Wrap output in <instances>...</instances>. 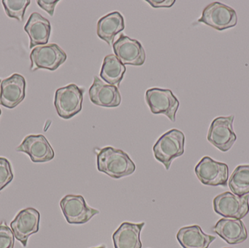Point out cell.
Instances as JSON below:
<instances>
[{
    "instance_id": "obj_1",
    "label": "cell",
    "mask_w": 249,
    "mask_h": 248,
    "mask_svg": "<svg viewBox=\"0 0 249 248\" xmlns=\"http://www.w3.org/2000/svg\"><path fill=\"white\" fill-rule=\"evenodd\" d=\"M97 168L112 179H119L133 174L136 165L123 150L107 147L97 150Z\"/></svg>"
},
{
    "instance_id": "obj_2",
    "label": "cell",
    "mask_w": 249,
    "mask_h": 248,
    "mask_svg": "<svg viewBox=\"0 0 249 248\" xmlns=\"http://www.w3.org/2000/svg\"><path fill=\"white\" fill-rule=\"evenodd\" d=\"M184 134L177 129L171 130L163 134L154 145V156L168 170L174 160L184 154Z\"/></svg>"
},
{
    "instance_id": "obj_3",
    "label": "cell",
    "mask_w": 249,
    "mask_h": 248,
    "mask_svg": "<svg viewBox=\"0 0 249 248\" xmlns=\"http://www.w3.org/2000/svg\"><path fill=\"white\" fill-rule=\"evenodd\" d=\"M85 89L70 84L55 92L54 105L60 117L70 119L80 113L83 106Z\"/></svg>"
},
{
    "instance_id": "obj_4",
    "label": "cell",
    "mask_w": 249,
    "mask_h": 248,
    "mask_svg": "<svg viewBox=\"0 0 249 248\" xmlns=\"http://www.w3.org/2000/svg\"><path fill=\"white\" fill-rule=\"evenodd\" d=\"M198 23H204L218 31L235 27L238 23V16L232 7L214 1L206 6Z\"/></svg>"
},
{
    "instance_id": "obj_5",
    "label": "cell",
    "mask_w": 249,
    "mask_h": 248,
    "mask_svg": "<svg viewBox=\"0 0 249 248\" xmlns=\"http://www.w3.org/2000/svg\"><path fill=\"white\" fill-rule=\"evenodd\" d=\"M67 59V53L56 44L41 45L34 48L30 54L31 70L55 71Z\"/></svg>"
},
{
    "instance_id": "obj_6",
    "label": "cell",
    "mask_w": 249,
    "mask_h": 248,
    "mask_svg": "<svg viewBox=\"0 0 249 248\" xmlns=\"http://www.w3.org/2000/svg\"><path fill=\"white\" fill-rule=\"evenodd\" d=\"M234 119V115L219 116L213 119L209 128L208 141L223 152L229 151L237 140L233 129Z\"/></svg>"
},
{
    "instance_id": "obj_7",
    "label": "cell",
    "mask_w": 249,
    "mask_h": 248,
    "mask_svg": "<svg viewBox=\"0 0 249 248\" xmlns=\"http://www.w3.org/2000/svg\"><path fill=\"white\" fill-rule=\"evenodd\" d=\"M146 101L154 115H163L171 122H175L179 101L168 89L151 88L146 90Z\"/></svg>"
},
{
    "instance_id": "obj_8",
    "label": "cell",
    "mask_w": 249,
    "mask_h": 248,
    "mask_svg": "<svg viewBox=\"0 0 249 248\" xmlns=\"http://www.w3.org/2000/svg\"><path fill=\"white\" fill-rule=\"evenodd\" d=\"M249 199V195L238 196L231 192H224L213 199V210L225 218L241 220L248 215Z\"/></svg>"
},
{
    "instance_id": "obj_9",
    "label": "cell",
    "mask_w": 249,
    "mask_h": 248,
    "mask_svg": "<svg viewBox=\"0 0 249 248\" xmlns=\"http://www.w3.org/2000/svg\"><path fill=\"white\" fill-rule=\"evenodd\" d=\"M60 207L70 224H84L89 222L99 211L87 205L81 195H66L60 202Z\"/></svg>"
},
{
    "instance_id": "obj_10",
    "label": "cell",
    "mask_w": 249,
    "mask_h": 248,
    "mask_svg": "<svg viewBox=\"0 0 249 248\" xmlns=\"http://www.w3.org/2000/svg\"><path fill=\"white\" fill-rule=\"evenodd\" d=\"M196 176L206 186H227L229 168L225 163L215 161L209 157H204L195 168Z\"/></svg>"
},
{
    "instance_id": "obj_11",
    "label": "cell",
    "mask_w": 249,
    "mask_h": 248,
    "mask_svg": "<svg viewBox=\"0 0 249 248\" xmlns=\"http://www.w3.org/2000/svg\"><path fill=\"white\" fill-rule=\"evenodd\" d=\"M40 214L37 210L29 208L22 210L10 223V227L17 239L23 247L27 246L29 237L38 232L39 229Z\"/></svg>"
},
{
    "instance_id": "obj_12",
    "label": "cell",
    "mask_w": 249,
    "mask_h": 248,
    "mask_svg": "<svg viewBox=\"0 0 249 248\" xmlns=\"http://www.w3.org/2000/svg\"><path fill=\"white\" fill-rule=\"evenodd\" d=\"M112 46L115 56L124 65L140 66L144 64L146 54L139 41L121 34Z\"/></svg>"
},
{
    "instance_id": "obj_13",
    "label": "cell",
    "mask_w": 249,
    "mask_h": 248,
    "mask_svg": "<svg viewBox=\"0 0 249 248\" xmlns=\"http://www.w3.org/2000/svg\"><path fill=\"white\" fill-rule=\"evenodd\" d=\"M16 151L25 153L33 163H47L55 157L51 144L43 135H30L24 138Z\"/></svg>"
},
{
    "instance_id": "obj_14",
    "label": "cell",
    "mask_w": 249,
    "mask_h": 248,
    "mask_svg": "<svg viewBox=\"0 0 249 248\" xmlns=\"http://www.w3.org/2000/svg\"><path fill=\"white\" fill-rule=\"evenodd\" d=\"M0 88V105L14 109L24 100L26 80L20 74H14L2 80Z\"/></svg>"
},
{
    "instance_id": "obj_15",
    "label": "cell",
    "mask_w": 249,
    "mask_h": 248,
    "mask_svg": "<svg viewBox=\"0 0 249 248\" xmlns=\"http://www.w3.org/2000/svg\"><path fill=\"white\" fill-rule=\"evenodd\" d=\"M89 97L93 104L107 108L118 107L122 100L118 87L105 84L96 76L89 90Z\"/></svg>"
},
{
    "instance_id": "obj_16",
    "label": "cell",
    "mask_w": 249,
    "mask_h": 248,
    "mask_svg": "<svg viewBox=\"0 0 249 248\" xmlns=\"http://www.w3.org/2000/svg\"><path fill=\"white\" fill-rule=\"evenodd\" d=\"M212 230L230 245L244 243L248 237L247 228L241 219L222 218Z\"/></svg>"
},
{
    "instance_id": "obj_17",
    "label": "cell",
    "mask_w": 249,
    "mask_h": 248,
    "mask_svg": "<svg viewBox=\"0 0 249 248\" xmlns=\"http://www.w3.org/2000/svg\"><path fill=\"white\" fill-rule=\"evenodd\" d=\"M25 32L30 39L29 48L41 45H46L49 41L51 33V25L49 20L42 17L39 13L31 15L24 26Z\"/></svg>"
},
{
    "instance_id": "obj_18",
    "label": "cell",
    "mask_w": 249,
    "mask_h": 248,
    "mask_svg": "<svg viewBox=\"0 0 249 248\" xmlns=\"http://www.w3.org/2000/svg\"><path fill=\"white\" fill-rule=\"evenodd\" d=\"M145 223L124 222L112 235L115 248H142L141 232Z\"/></svg>"
},
{
    "instance_id": "obj_19",
    "label": "cell",
    "mask_w": 249,
    "mask_h": 248,
    "mask_svg": "<svg viewBox=\"0 0 249 248\" xmlns=\"http://www.w3.org/2000/svg\"><path fill=\"white\" fill-rule=\"evenodd\" d=\"M177 238L184 248H209L216 240L214 236L205 234L197 225L180 229L177 233Z\"/></svg>"
},
{
    "instance_id": "obj_20",
    "label": "cell",
    "mask_w": 249,
    "mask_h": 248,
    "mask_svg": "<svg viewBox=\"0 0 249 248\" xmlns=\"http://www.w3.org/2000/svg\"><path fill=\"white\" fill-rule=\"evenodd\" d=\"M124 16L119 12L109 13L99 19L97 23V34L108 45H113L117 34L124 29Z\"/></svg>"
},
{
    "instance_id": "obj_21",
    "label": "cell",
    "mask_w": 249,
    "mask_h": 248,
    "mask_svg": "<svg viewBox=\"0 0 249 248\" xmlns=\"http://www.w3.org/2000/svg\"><path fill=\"white\" fill-rule=\"evenodd\" d=\"M125 71V66L118 60L115 55L111 54L107 55L104 59L100 77L108 84L118 87L124 80Z\"/></svg>"
},
{
    "instance_id": "obj_22",
    "label": "cell",
    "mask_w": 249,
    "mask_h": 248,
    "mask_svg": "<svg viewBox=\"0 0 249 248\" xmlns=\"http://www.w3.org/2000/svg\"><path fill=\"white\" fill-rule=\"evenodd\" d=\"M230 189L234 195L244 196L249 194V165H239L230 178Z\"/></svg>"
},
{
    "instance_id": "obj_23",
    "label": "cell",
    "mask_w": 249,
    "mask_h": 248,
    "mask_svg": "<svg viewBox=\"0 0 249 248\" xmlns=\"http://www.w3.org/2000/svg\"><path fill=\"white\" fill-rule=\"evenodd\" d=\"M4 11L9 17L22 21L24 17L25 12L30 4L29 0H3Z\"/></svg>"
},
{
    "instance_id": "obj_24",
    "label": "cell",
    "mask_w": 249,
    "mask_h": 248,
    "mask_svg": "<svg viewBox=\"0 0 249 248\" xmlns=\"http://www.w3.org/2000/svg\"><path fill=\"white\" fill-rule=\"evenodd\" d=\"M13 173L10 162L0 157V191L2 190L13 181Z\"/></svg>"
},
{
    "instance_id": "obj_25",
    "label": "cell",
    "mask_w": 249,
    "mask_h": 248,
    "mask_svg": "<svg viewBox=\"0 0 249 248\" xmlns=\"http://www.w3.org/2000/svg\"><path fill=\"white\" fill-rule=\"evenodd\" d=\"M15 244V236L11 228L7 226L5 221L0 224V248H13Z\"/></svg>"
},
{
    "instance_id": "obj_26",
    "label": "cell",
    "mask_w": 249,
    "mask_h": 248,
    "mask_svg": "<svg viewBox=\"0 0 249 248\" xmlns=\"http://www.w3.org/2000/svg\"><path fill=\"white\" fill-rule=\"evenodd\" d=\"M58 0H38L37 4L46 11L51 16H53L55 6L58 3Z\"/></svg>"
},
{
    "instance_id": "obj_27",
    "label": "cell",
    "mask_w": 249,
    "mask_h": 248,
    "mask_svg": "<svg viewBox=\"0 0 249 248\" xmlns=\"http://www.w3.org/2000/svg\"><path fill=\"white\" fill-rule=\"evenodd\" d=\"M146 2L149 3L152 7L155 8H160V7H171L174 5L175 1L174 0H146Z\"/></svg>"
},
{
    "instance_id": "obj_28",
    "label": "cell",
    "mask_w": 249,
    "mask_h": 248,
    "mask_svg": "<svg viewBox=\"0 0 249 248\" xmlns=\"http://www.w3.org/2000/svg\"><path fill=\"white\" fill-rule=\"evenodd\" d=\"M106 248V246H99V247H98V248Z\"/></svg>"
},
{
    "instance_id": "obj_29",
    "label": "cell",
    "mask_w": 249,
    "mask_h": 248,
    "mask_svg": "<svg viewBox=\"0 0 249 248\" xmlns=\"http://www.w3.org/2000/svg\"><path fill=\"white\" fill-rule=\"evenodd\" d=\"M1 109H0V116H1Z\"/></svg>"
},
{
    "instance_id": "obj_30",
    "label": "cell",
    "mask_w": 249,
    "mask_h": 248,
    "mask_svg": "<svg viewBox=\"0 0 249 248\" xmlns=\"http://www.w3.org/2000/svg\"><path fill=\"white\" fill-rule=\"evenodd\" d=\"M0 83H1V80H0Z\"/></svg>"
}]
</instances>
